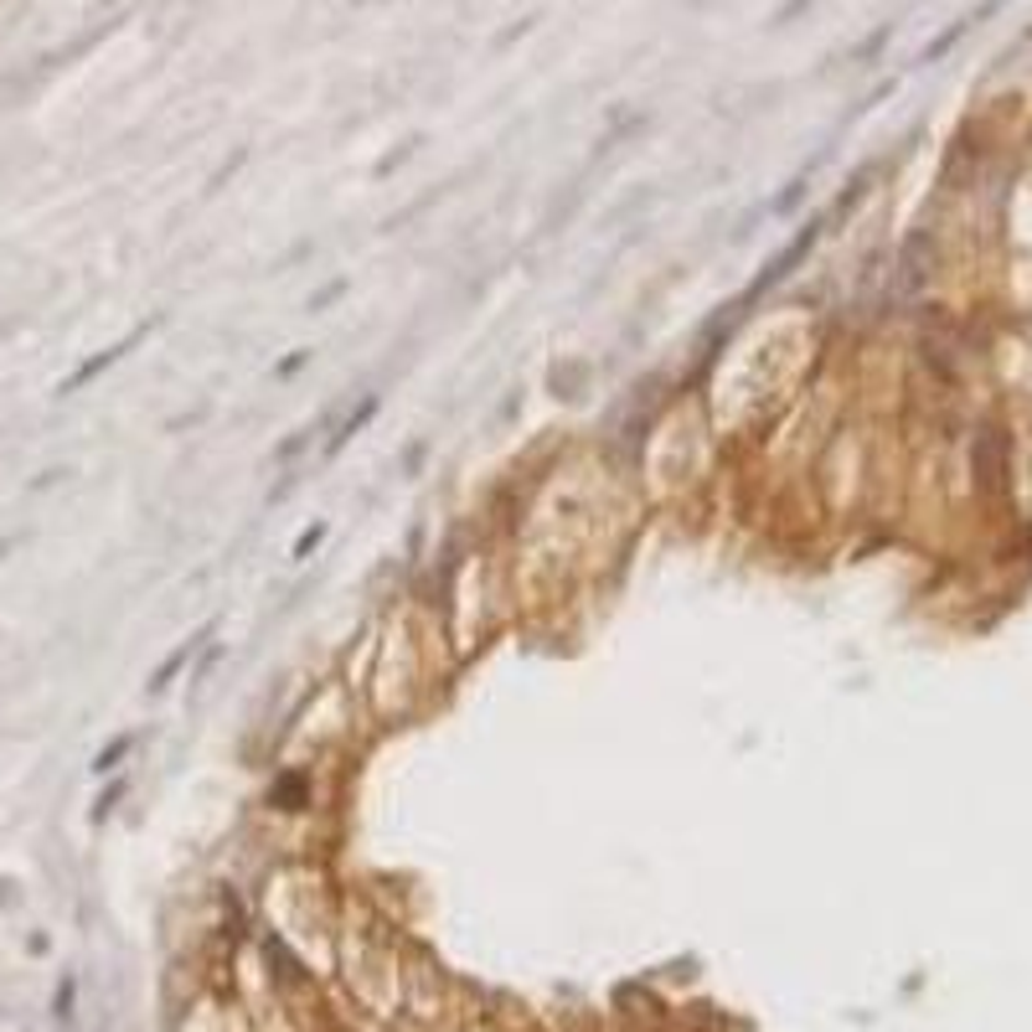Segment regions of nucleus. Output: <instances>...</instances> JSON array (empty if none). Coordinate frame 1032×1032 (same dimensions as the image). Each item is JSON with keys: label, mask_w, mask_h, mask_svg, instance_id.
<instances>
[{"label": "nucleus", "mask_w": 1032, "mask_h": 1032, "mask_svg": "<svg viewBox=\"0 0 1032 1032\" xmlns=\"http://www.w3.org/2000/svg\"><path fill=\"white\" fill-rule=\"evenodd\" d=\"M129 749H135V739H129V733H125V739H114L109 749L98 754V764H93V769H98V775H109V769H119V759H125Z\"/></svg>", "instance_id": "1"}, {"label": "nucleus", "mask_w": 1032, "mask_h": 1032, "mask_svg": "<svg viewBox=\"0 0 1032 1032\" xmlns=\"http://www.w3.org/2000/svg\"><path fill=\"white\" fill-rule=\"evenodd\" d=\"M192 646H197V640H192ZM192 646H182V651H176V656H171V661H165L161 671H155V682H150V692H161L165 682H171V676H176V671H182L186 661H192Z\"/></svg>", "instance_id": "2"}, {"label": "nucleus", "mask_w": 1032, "mask_h": 1032, "mask_svg": "<svg viewBox=\"0 0 1032 1032\" xmlns=\"http://www.w3.org/2000/svg\"><path fill=\"white\" fill-rule=\"evenodd\" d=\"M321 532H326V526H310V532H305V537H300V547H294V558H305V553H310V547H315V543H321Z\"/></svg>", "instance_id": "3"}]
</instances>
